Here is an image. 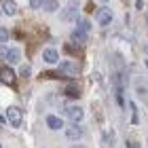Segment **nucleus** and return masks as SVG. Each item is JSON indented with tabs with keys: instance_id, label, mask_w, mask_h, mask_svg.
Listing matches in <instances>:
<instances>
[{
	"instance_id": "9b49d317",
	"label": "nucleus",
	"mask_w": 148,
	"mask_h": 148,
	"mask_svg": "<svg viewBox=\"0 0 148 148\" xmlns=\"http://www.w3.org/2000/svg\"><path fill=\"white\" fill-rule=\"evenodd\" d=\"M2 13H4V15H15V13H17L15 0H2Z\"/></svg>"
},
{
	"instance_id": "f03ea898",
	"label": "nucleus",
	"mask_w": 148,
	"mask_h": 148,
	"mask_svg": "<svg viewBox=\"0 0 148 148\" xmlns=\"http://www.w3.org/2000/svg\"><path fill=\"white\" fill-rule=\"evenodd\" d=\"M6 119H9L11 127H19V125H21V121H23L21 108H17V106H9V108H6Z\"/></svg>"
},
{
	"instance_id": "0eeeda50",
	"label": "nucleus",
	"mask_w": 148,
	"mask_h": 148,
	"mask_svg": "<svg viewBox=\"0 0 148 148\" xmlns=\"http://www.w3.org/2000/svg\"><path fill=\"white\" fill-rule=\"evenodd\" d=\"M0 80H2L4 85H15V72H13V68H4L0 70Z\"/></svg>"
},
{
	"instance_id": "9d476101",
	"label": "nucleus",
	"mask_w": 148,
	"mask_h": 148,
	"mask_svg": "<svg viewBox=\"0 0 148 148\" xmlns=\"http://www.w3.org/2000/svg\"><path fill=\"white\" fill-rule=\"evenodd\" d=\"M47 127H49V129H53V131H57V129H62V127H64V121L53 114V116L47 119Z\"/></svg>"
},
{
	"instance_id": "ddd939ff",
	"label": "nucleus",
	"mask_w": 148,
	"mask_h": 148,
	"mask_svg": "<svg viewBox=\"0 0 148 148\" xmlns=\"http://www.w3.org/2000/svg\"><path fill=\"white\" fill-rule=\"evenodd\" d=\"M45 9L49 13H53V11L59 9V2H57V0H45Z\"/></svg>"
},
{
	"instance_id": "aec40b11",
	"label": "nucleus",
	"mask_w": 148,
	"mask_h": 148,
	"mask_svg": "<svg viewBox=\"0 0 148 148\" xmlns=\"http://www.w3.org/2000/svg\"><path fill=\"white\" fill-rule=\"evenodd\" d=\"M112 142H114L112 131H106V133H104V144H112Z\"/></svg>"
},
{
	"instance_id": "7ed1b4c3",
	"label": "nucleus",
	"mask_w": 148,
	"mask_h": 148,
	"mask_svg": "<svg viewBox=\"0 0 148 148\" xmlns=\"http://www.w3.org/2000/svg\"><path fill=\"white\" fill-rule=\"evenodd\" d=\"M59 72H62L64 76H78L80 68H78V64H74V62H59Z\"/></svg>"
},
{
	"instance_id": "a211bd4d",
	"label": "nucleus",
	"mask_w": 148,
	"mask_h": 148,
	"mask_svg": "<svg viewBox=\"0 0 148 148\" xmlns=\"http://www.w3.org/2000/svg\"><path fill=\"white\" fill-rule=\"evenodd\" d=\"M45 6V0H30V9H40Z\"/></svg>"
},
{
	"instance_id": "20e7f679",
	"label": "nucleus",
	"mask_w": 148,
	"mask_h": 148,
	"mask_svg": "<svg viewBox=\"0 0 148 148\" xmlns=\"http://www.w3.org/2000/svg\"><path fill=\"white\" fill-rule=\"evenodd\" d=\"M66 116H68L72 123H78V121H83L85 110L80 108V106H68V108H66Z\"/></svg>"
},
{
	"instance_id": "dca6fc26",
	"label": "nucleus",
	"mask_w": 148,
	"mask_h": 148,
	"mask_svg": "<svg viewBox=\"0 0 148 148\" xmlns=\"http://www.w3.org/2000/svg\"><path fill=\"white\" fill-rule=\"evenodd\" d=\"M78 47L80 45H76V42H72V40H70V42L66 45V51H68V53H78Z\"/></svg>"
},
{
	"instance_id": "f257e3e1",
	"label": "nucleus",
	"mask_w": 148,
	"mask_h": 148,
	"mask_svg": "<svg viewBox=\"0 0 148 148\" xmlns=\"http://www.w3.org/2000/svg\"><path fill=\"white\" fill-rule=\"evenodd\" d=\"M80 15H78V0H70L68 2V6L62 11V21H74V19H78Z\"/></svg>"
},
{
	"instance_id": "1a4fd4ad",
	"label": "nucleus",
	"mask_w": 148,
	"mask_h": 148,
	"mask_svg": "<svg viewBox=\"0 0 148 148\" xmlns=\"http://www.w3.org/2000/svg\"><path fill=\"white\" fill-rule=\"evenodd\" d=\"M42 59L47 64H57L59 62V53L55 51V49H47L45 53H42Z\"/></svg>"
},
{
	"instance_id": "2eb2a0df",
	"label": "nucleus",
	"mask_w": 148,
	"mask_h": 148,
	"mask_svg": "<svg viewBox=\"0 0 148 148\" xmlns=\"http://www.w3.org/2000/svg\"><path fill=\"white\" fill-rule=\"evenodd\" d=\"M19 74H21L23 78H30V76H32V68H30V66H21V70H19Z\"/></svg>"
},
{
	"instance_id": "39448f33",
	"label": "nucleus",
	"mask_w": 148,
	"mask_h": 148,
	"mask_svg": "<svg viewBox=\"0 0 148 148\" xmlns=\"http://www.w3.org/2000/svg\"><path fill=\"white\" fill-rule=\"evenodd\" d=\"M112 11L108 9V6H104V9H99L97 13H95V21L99 23V25H108L110 21H112Z\"/></svg>"
},
{
	"instance_id": "6e6552de",
	"label": "nucleus",
	"mask_w": 148,
	"mask_h": 148,
	"mask_svg": "<svg viewBox=\"0 0 148 148\" xmlns=\"http://www.w3.org/2000/svg\"><path fill=\"white\" fill-rule=\"evenodd\" d=\"M87 34H89V32H83L80 28H76V30H72V34H70V40H72V42H76V45H85V40H87Z\"/></svg>"
},
{
	"instance_id": "f8f14e48",
	"label": "nucleus",
	"mask_w": 148,
	"mask_h": 148,
	"mask_svg": "<svg viewBox=\"0 0 148 148\" xmlns=\"http://www.w3.org/2000/svg\"><path fill=\"white\" fill-rule=\"evenodd\" d=\"M76 28H80L83 32H89V30H91V21H89L87 17H78V19H76Z\"/></svg>"
},
{
	"instance_id": "6ab92c4d",
	"label": "nucleus",
	"mask_w": 148,
	"mask_h": 148,
	"mask_svg": "<svg viewBox=\"0 0 148 148\" xmlns=\"http://www.w3.org/2000/svg\"><path fill=\"white\" fill-rule=\"evenodd\" d=\"M0 40H2V42L9 40V30H6V28H0Z\"/></svg>"
},
{
	"instance_id": "f3484780",
	"label": "nucleus",
	"mask_w": 148,
	"mask_h": 148,
	"mask_svg": "<svg viewBox=\"0 0 148 148\" xmlns=\"http://www.w3.org/2000/svg\"><path fill=\"white\" fill-rule=\"evenodd\" d=\"M66 95H70V97H78V95H80V91L76 89V87H68V89H66Z\"/></svg>"
},
{
	"instance_id": "4468645a",
	"label": "nucleus",
	"mask_w": 148,
	"mask_h": 148,
	"mask_svg": "<svg viewBox=\"0 0 148 148\" xmlns=\"http://www.w3.org/2000/svg\"><path fill=\"white\" fill-rule=\"evenodd\" d=\"M129 108H131V123H133V125H138V123H140V119H138V108H136V104L131 102V104H129Z\"/></svg>"
},
{
	"instance_id": "412c9836",
	"label": "nucleus",
	"mask_w": 148,
	"mask_h": 148,
	"mask_svg": "<svg viewBox=\"0 0 148 148\" xmlns=\"http://www.w3.org/2000/svg\"><path fill=\"white\" fill-rule=\"evenodd\" d=\"M99 2H108V0H99Z\"/></svg>"
},
{
	"instance_id": "423d86ee",
	"label": "nucleus",
	"mask_w": 148,
	"mask_h": 148,
	"mask_svg": "<svg viewBox=\"0 0 148 148\" xmlns=\"http://www.w3.org/2000/svg\"><path fill=\"white\" fill-rule=\"evenodd\" d=\"M66 138L72 140V142H76V140L83 138V129H80L78 125H70V127H66Z\"/></svg>"
}]
</instances>
